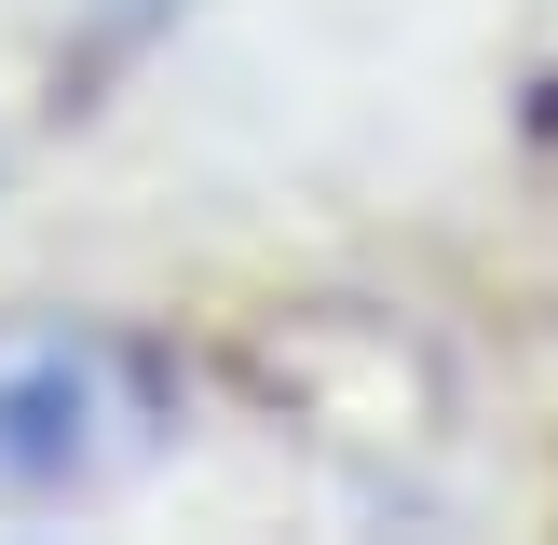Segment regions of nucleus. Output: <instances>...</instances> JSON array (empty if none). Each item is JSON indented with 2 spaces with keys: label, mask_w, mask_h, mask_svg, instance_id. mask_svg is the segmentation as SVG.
Instances as JSON below:
<instances>
[{
  "label": "nucleus",
  "mask_w": 558,
  "mask_h": 545,
  "mask_svg": "<svg viewBox=\"0 0 558 545\" xmlns=\"http://www.w3.org/2000/svg\"><path fill=\"white\" fill-rule=\"evenodd\" d=\"M123 450V368L96 341H14L0 354V477H82Z\"/></svg>",
  "instance_id": "nucleus-1"
}]
</instances>
